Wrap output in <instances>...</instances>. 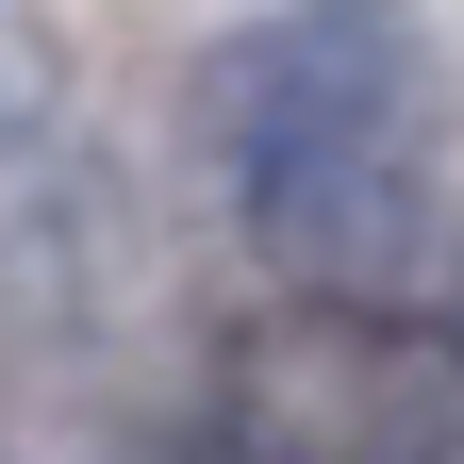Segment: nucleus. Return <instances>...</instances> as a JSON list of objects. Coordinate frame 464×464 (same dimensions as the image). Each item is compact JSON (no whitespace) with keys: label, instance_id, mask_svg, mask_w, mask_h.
<instances>
[{"label":"nucleus","instance_id":"f257e3e1","mask_svg":"<svg viewBox=\"0 0 464 464\" xmlns=\"http://www.w3.org/2000/svg\"><path fill=\"white\" fill-rule=\"evenodd\" d=\"M199 150L249 266L315 315H415L431 282V50L398 0H266L199 67Z\"/></svg>","mask_w":464,"mask_h":464}]
</instances>
